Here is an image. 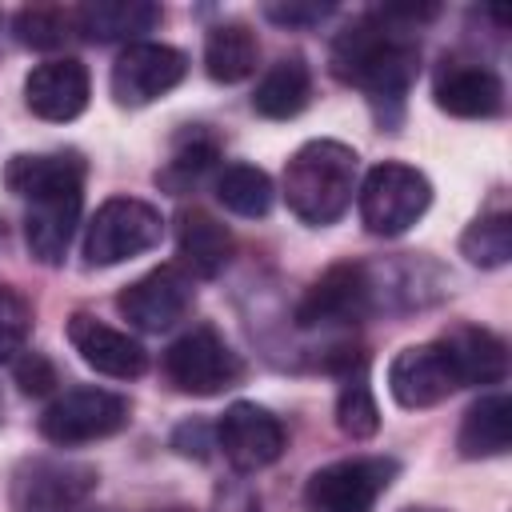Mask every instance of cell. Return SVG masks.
<instances>
[{"label": "cell", "instance_id": "1", "mask_svg": "<svg viewBox=\"0 0 512 512\" xmlns=\"http://www.w3.org/2000/svg\"><path fill=\"white\" fill-rule=\"evenodd\" d=\"M84 156L60 152H20L4 164V184L24 200V244L32 260L60 264L84 208Z\"/></svg>", "mask_w": 512, "mask_h": 512}, {"label": "cell", "instance_id": "2", "mask_svg": "<svg viewBox=\"0 0 512 512\" xmlns=\"http://www.w3.org/2000/svg\"><path fill=\"white\" fill-rule=\"evenodd\" d=\"M328 60H332L336 80H344L384 104H400L420 76L416 36L404 24L388 20L384 12L356 16L344 32H336Z\"/></svg>", "mask_w": 512, "mask_h": 512}, {"label": "cell", "instance_id": "3", "mask_svg": "<svg viewBox=\"0 0 512 512\" xmlns=\"http://www.w3.org/2000/svg\"><path fill=\"white\" fill-rule=\"evenodd\" d=\"M360 156L340 140H308L284 164V200L296 220L324 228L336 224L356 192Z\"/></svg>", "mask_w": 512, "mask_h": 512}, {"label": "cell", "instance_id": "4", "mask_svg": "<svg viewBox=\"0 0 512 512\" xmlns=\"http://www.w3.org/2000/svg\"><path fill=\"white\" fill-rule=\"evenodd\" d=\"M160 368H164V380L184 396H216L236 388L244 376L240 352H232V344L212 324H196L184 336H176L164 348Z\"/></svg>", "mask_w": 512, "mask_h": 512}, {"label": "cell", "instance_id": "5", "mask_svg": "<svg viewBox=\"0 0 512 512\" xmlns=\"http://www.w3.org/2000/svg\"><path fill=\"white\" fill-rule=\"evenodd\" d=\"M160 236H164V216L156 204L136 196H112L96 208V216L84 228V260L92 268H112L156 248Z\"/></svg>", "mask_w": 512, "mask_h": 512}, {"label": "cell", "instance_id": "6", "mask_svg": "<svg viewBox=\"0 0 512 512\" xmlns=\"http://www.w3.org/2000/svg\"><path fill=\"white\" fill-rule=\"evenodd\" d=\"M360 192V220L372 236H404L432 204V184L420 168L412 164H396V160H384L376 164L364 184L356 188Z\"/></svg>", "mask_w": 512, "mask_h": 512}, {"label": "cell", "instance_id": "7", "mask_svg": "<svg viewBox=\"0 0 512 512\" xmlns=\"http://www.w3.org/2000/svg\"><path fill=\"white\" fill-rule=\"evenodd\" d=\"M380 304V284L368 264H332L324 268L308 292L296 300V324L300 328H352L368 320Z\"/></svg>", "mask_w": 512, "mask_h": 512}, {"label": "cell", "instance_id": "8", "mask_svg": "<svg viewBox=\"0 0 512 512\" xmlns=\"http://www.w3.org/2000/svg\"><path fill=\"white\" fill-rule=\"evenodd\" d=\"M400 464L392 456H348L324 464L304 484L308 512H372L376 500L392 488Z\"/></svg>", "mask_w": 512, "mask_h": 512}, {"label": "cell", "instance_id": "9", "mask_svg": "<svg viewBox=\"0 0 512 512\" xmlns=\"http://www.w3.org/2000/svg\"><path fill=\"white\" fill-rule=\"evenodd\" d=\"M132 408L120 392L108 388H68L60 392L44 412H40V436L56 448H76V444H92L104 436H116L128 424Z\"/></svg>", "mask_w": 512, "mask_h": 512}, {"label": "cell", "instance_id": "10", "mask_svg": "<svg viewBox=\"0 0 512 512\" xmlns=\"http://www.w3.org/2000/svg\"><path fill=\"white\" fill-rule=\"evenodd\" d=\"M96 468L64 456H28L16 464L8 500L16 512H72L96 492Z\"/></svg>", "mask_w": 512, "mask_h": 512}, {"label": "cell", "instance_id": "11", "mask_svg": "<svg viewBox=\"0 0 512 512\" xmlns=\"http://www.w3.org/2000/svg\"><path fill=\"white\" fill-rule=\"evenodd\" d=\"M192 300H196L192 272H184V264H160L120 288L116 312L140 332H168L188 316Z\"/></svg>", "mask_w": 512, "mask_h": 512}, {"label": "cell", "instance_id": "12", "mask_svg": "<svg viewBox=\"0 0 512 512\" xmlns=\"http://www.w3.org/2000/svg\"><path fill=\"white\" fill-rule=\"evenodd\" d=\"M288 444V428L280 416L256 400H236L216 420V448L236 472H260L280 460Z\"/></svg>", "mask_w": 512, "mask_h": 512}, {"label": "cell", "instance_id": "13", "mask_svg": "<svg viewBox=\"0 0 512 512\" xmlns=\"http://www.w3.org/2000/svg\"><path fill=\"white\" fill-rule=\"evenodd\" d=\"M188 76V56L172 44L136 40L112 64V96L120 108H144Z\"/></svg>", "mask_w": 512, "mask_h": 512}, {"label": "cell", "instance_id": "14", "mask_svg": "<svg viewBox=\"0 0 512 512\" xmlns=\"http://www.w3.org/2000/svg\"><path fill=\"white\" fill-rule=\"evenodd\" d=\"M460 388L456 364L440 340L400 348L388 364V392L400 408H432Z\"/></svg>", "mask_w": 512, "mask_h": 512}, {"label": "cell", "instance_id": "15", "mask_svg": "<svg viewBox=\"0 0 512 512\" xmlns=\"http://www.w3.org/2000/svg\"><path fill=\"white\" fill-rule=\"evenodd\" d=\"M432 96L440 112L460 116V120H492L504 112V80L480 60L448 56L436 68Z\"/></svg>", "mask_w": 512, "mask_h": 512}, {"label": "cell", "instance_id": "16", "mask_svg": "<svg viewBox=\"0 0 512 512\" xmlns=\"http://www.w3.org/2000/svg\"><path fill=\"white\" fill-rule=\"evenodd\" d=\"M68 344L80 352V360L88 368H96L100 376L112 380H136L148 368V352L136 336L96 320L92 312H72L68 316Z\"/></svg>", "mask_w": 512, "mask_h": 512}, {"label": "cell", "instance_id": "17", "mask_svg": "<svg viewBox=\"0 0 512 512\" xmlns=\"http://www.w3.org/2000/svg\"><path fill=\"white\" fill-rule=\"evenodd\" d=\"M88 92H92V80L76 56L44 60L24 76V104L52 124L76 120L88 108Z\"/></svg>", "mask_w": 512, "mask_h": 512}, {"label": "cell", "instance_id": "18", "mask_svg": "<svg viewBox=\"0 0 512 512\" xmlns=\"http://www.w3.org/2000/svg\"><path fill=\"white\" fill-rule=\"evenodd\" d=\"M440 344L448 348L452 364H456V376H460V388H472V384H500L508 376V344L492 332V328H480V324H452Z\"/></svg>", "mask_w": 512, "mask_h": 512}, {"label": "cell", "instance_id": "19", "mask_svg": "<svg viewBox=\"0 0 512 512\" xmlns=\"http://www.w3.org/2000/svg\"><path fill=\"white\" fill-rule=\"evenodd\" d=\"M176 248L184 260V272L192 276H220L232 260V232L204 208H184L176 216Z\"/></svg>", "mask_w": 512, "mask_h": 512}, {"label": "cell", "instance_id": "20", "mask_svg": "<svg viewBox=\"0 0 512 512\" xmlns=\"http://www.w3.org/2000/svg\"><path fill=\"white\" fill-rule=\"evenodd\" d=\"M160 4L148 0H92L76 8V32L96 40V44H112V40H132L140 32H152L160 24Z\"/></svg>", "mask_w": 512, "mask_h": 512}, {"label": "cell", "instance_id": "21", "mask_svg": "<svg viewBox=\"0 0 512 512\" xmlns=\"http://www.w3.org/2000/svg\"><path fill=\"white\" fill-rule=\"evenodd\" d=\"M508 444H512V400L504 392H488L464 412L456 448L464 460H488V456H504Z\"/></svg>", "mask_w": 512, "mask_h": 512}, {"label": "cell", "instance_id": "22", "mask_svg": "<svg viewBox=\"0 0 512 512\" xmlns=\"http://www.w3.org/2000/svg\"><path fill=\"white\" fill-rule=\"evenodd\" d=\"M312 100V68L304 56H280L256 84L252 92V108L268 120H292L308 108Z\"/></svg>", "mask_w": 512, "mask_h": 512}, {"label": "cell", "instance_id": "23", "mask_svg": "<svg viewBox=\"0 0 512 512\" xmlns=\"http://www.w3.org/2000/svg\"><path fill=\"white\" fill-rule=\"evenodd\" d=\"M260 60V40L248 24L224 20L204 36V72L216 84H240L256 72Z\"/></svg>", "mask_w": 512, "mask_h": 512}, {"label": "cell", "instance_id": "24", "mask_svg": "<svg viewBox=\"0 0 512 512\" xmlns=\"http://www.w3.org/2000/svg\"><path fill=\"white\" fill-rule=\"evenodd\" d=\"M216 200L244 220H260V216H268L276 188H272L268 172L256 164H224L216 176Z\"/></svg>", "mask_w": 512, "mask_h": 512}, {"label": "cell", "instance_id": "25", "mask_svg": "<svg viewBox=\"0 0 512 512\" xmlns=\"http://www.w3.org/2000/svg\"><path fill=\"white\" fill-rule=\"evenodd\" d=\"M336 428L348 440H368L380 428V408L368 384V364H356L340 376V396H336Z\"/></svg>", "mask_w": 512, "mask_h": 512}, {"label": "cell", "instance_id": "26", "mask_svg": "<svg viewBox=\"0 0 512 512\" xmlns=\"http://www.w3.org/2000/svg\"><path fill=\"white\" fill-rule=\"evenodd\" d=\"M216 160H220V144H216L212 136H204V132H188V136L176 144L172 160L156 172V184L168 188L172 196H184V192H192V188L216 168Z\"/></svg>", "mask_w": 512, "mask_h": 512}, {"label": "cell", "instance_id": "27", "mask_svg": "<svg viewBox=\"0 0 512 512\" xmlns=\"http://www.w3.org/2000/svg\"><path fill=\"white\" fill-rule=\"evenodd\" d=\"M460 252H464V260L476 264V268H500V264H508V256H512V216H508L504 208L480 212V216L464 228Z\"/></svg>", "mask_w": 512, "mask_h": 512}, {"label": "cell", "instance_id": "28", "mask_svg": "<svg viewBox=\"0 0 512 512\" xmlns=\"http://www.w3.org/2000/svg\"><path fill=\"white\" fill-rule=\"evenodd\" d=\"M12 32L24 48L48 52V48H64L76 32V8H56V4H32L20 8L12 16Z\"/></svg>", "mask_w": 512, "mask_h": 512}, {"label": "cell", "instance_id": "29", "mask_svg": "<svg viewBox=\"0 0 512 512\" xmlns=\"http://www.w3.org/2000/svg\"><path fill=\"white\" fill-rule=\"evenodd\" d=\"M28 332H32V304L12 284H0V364L24 352Z\"/></svg>", "mask_w": 512, "mask_h": 512}, {"label": "cell", "instance_id": "30", "mask_svg": "<svg viewBox=\"0 0 512 512\" xmlns=\"http://www.w3.org/2000/svg\"><path fill=\"white\" fill-rule=\"evenodd\" d=\"M12 376H16V384H20L24 396H44V392L56 388V364H52L44 352H28V348H24V352L12 360Z\"/></svg>", "mask_w": 512, "mask_h": 512}, {"label": "cell", "instance_id": "31", "mask_svg": "<svg viewBox=\"0 0 512 512\" xmlns=\"http://www.w3.org/2000/svg\"><path fill=\"white\" fill-rule=\"evenodd\" d=\"M172 448H176L180 456H188V460H208L212 448H216V424H208V420H200V416L176 424Z\"/></svg>", "mask_w": 512, "mask_h": 512}, {"label": "cell", "instance_id": "32", "mask_svg": "<svg viewBox=\"0 0 512 512\" xmlns=\"http://www.w3.org/2000/svg\"><path fill=\"white\" fill-rule=\"evenodd\" d=\"M264 16L284 24V28H304V24H320L332 16V4H264Z\"/></svg>", "mask_w": 512, "mask_h": 512}, {"label": "cell", "instance_id": "33", "mask_svg": "<svg viewBox=\"0 0 512 512\" xmlns=\"http://www.w3.org/2000/svg\"><path fill=\"white\" fill-rule=\"evenodd\" d=\"M168 512H184V508H168Z\"/></svg>", "mask_w": 512, "mask_h": 512}]
</instances>
